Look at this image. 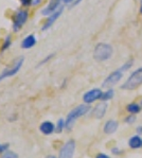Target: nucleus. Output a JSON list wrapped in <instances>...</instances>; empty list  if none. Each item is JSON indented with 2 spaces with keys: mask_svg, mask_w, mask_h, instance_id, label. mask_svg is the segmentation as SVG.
<instances>
[{
  "mask_svg": "<svg viewBox=\"0 0 142 158\" xmlns=\"http://www.w3.org/2000/svg\"><path fill=\"white\" fill-rule=\"evenodd\" d=\"M91 110L89 104H80V105L75 106L73 109L68 113L67 117H66V130L70 131L73 127L74 123L77 122V120L81 117H84L85 115H87L89 111Z\"/></svg>",
  "mask_w": 142,
  "mask_h": 158,
  "instance_id": "1",
  "label": "nucleus"
},
{
  "mask_svg": "<svg viewBox=\"0 0 142 158\" xmlns=\"http://www.w3.org/2000/svg\"><path fill=\"white\" fill-rule=\"evenodd\" d=\"M114 54V48L111 44L99 43L94 49V58L97 62H106Z\"/></svg>",
  "mask_w": 142,
  "mask_h": 158,
  "instance_id": "2",
  "label": "nucleus"
},
{
  "mask_svg": "<svg viewBox=\"0 0 142 158\" xmlns=\"http://www.w3.org/2000/svg\"><path fill=\"white\" fill-rule=\"evenodd\" d=\"M142 85V67H139L131 73L128 79L125 81V83L121 86V89L123 90H135Z\"/></svg>",
  "mask_w": 142,
  "mask_h": 158,
  "instance_id": "3",
  "label": "nucleus"
},
{
  "mask_svg": "<svg viewBox=\"0 0 142 158\" xmlns=\"http://www.w3.org/2000/svg\"><path fill=\"white\" fill-rule=\"evenodd\" d=\"M23 63H24V57L23 56L17 57L11 66L6 67V69L2 70V71L0 72V82H2L3 80L9 79V77H14V75H16L19 71H20Z\"/></svg>",
  "mask_w": 142,
  "mask_h": 158,
  "instance_id": "4",
  "label": "nucleus"
},
{
  "mask_svg": "<svg viewBox=\"0 0 142 158\" xmlns=\"http://www.w3.org/2000/svg\"><path fill=\"white\" fill-rule=\"evenodd\" d=\"M29 19V12L27 10L20 9L17 10L13 15V21H12V30L13 32H19L23 29L24 23Z\"/></svg>",
  "mask_w": 142,
  "mask_h": 158,
  "instance_id": "5",
  "label": "nucleus"
},
{
  "mask_svg": "<svg viewBox=\"0 0 142 158\" xmlns=\"http://www.w3.org/2000/svg\"><path fill=\"white\" fill-rule=\"evenodd\" d=\"M122 77H123V72L120 69L115 70L105 77V80L102 82V87L103 88H112L115 85L121 81Z\"/></svg>",
  "mask_w": 142,
  "mask_h": 158,
  "instance_id": "6",
  "label": "nucleus"
},
{
  "mask_svg": "<svg viewBox=\"0 0 142 158\" xmlns=\"http://www.w3.org/2000/svg\"><path fill=\"white\" fill-rule=\"evenodd\" d=\"M75 152V141L72 139L65 142L58 154V158H73Z\"/></svg>",
  "mask_w": 142,
  "mask_h": 158,
  "instance_id": "7",
  "label": "nucleus"
},
{
  "mask_svg": "<svg viewBox=\"0 0 142 158\" xmlns=\"http://www.w3.org/2000/svg\"><path fill=\"white\" fill-rule=\"evenodd\" d=\"M103 91L100 88H92L90 90H88L83 94V102L85 104H92L94 102L101 100Z\"/></svg>",
  "mask_w": 142,
  "mask_h": 158,
  "instance_id": "8",
  "label": "nucleus"
},
{
  "mask_svg": "<svg viewBox=\"0 0 142 158\" xmlns=\"http://www.w3.org/2000/svg\"><path fill=\"white\" fill-rule=\"evenodd\" d=\"M62 2H64V0H49V3L46 6V8L41 10V15L46 17L50 16L62 6Z\"/></svg>",
  "mask_w": 142,
  "mask_h": 158,
  "instance_id": "9",
  "label": "nucleus"
},
{
  "mask_svg": "<svg viewBox=\"0 0 142 158\" xmlns=\"http://www.w3.org/2000/svg\"><path fill=\"white\" fill-rule=\"evenodd\" d=\"M63 12H64V6H62L60 9L57 10V11L54 12L53 14H51L50 16H48L47 17V20L45 21V23H44L43 27H41V31H47V30H49V29H50L51 27L54 25L55 21L57 20L58 18H60L61 15L63 14Z\"/></svg>",
  "mask_w": 142,
  "mask_h": 158,
  "instance_id": "10",
  "label": "nucleus"
},
{
  "mask_svg": "<svg viewBox=\"0 0 142 158\" xmlns=\"http://www.w3.org/2000/svg\"><path fill=\"white\" fill-rule=\"evenodd\" d=\"M107 109H108V104L106 102H100L99 104L94 106V108L92 109V116L95 119H102L105 116Z\"/></svg>",
  "mask_w": 142,
  "mask_h": 158,
  "instance_id": "11",
  "label": "nucleus"
},
{
  "mask_svg": "<svg viewBox=\"0 0 142 158\" xmlns=\"http://www.w3.org/2000/svg\"><path fill=\"white\" fill-rule=\"evenodd\" d=\"M37 44V38L34 34H29L21 42V48L24 50H29L31 48H33L34 46Z\"/></svg>",
  "mask_w": 142,
  "mask_h": 158,
  "instance_id": "12",
  "label": "nucleus"
},
{
  "mask_svg": "<svg viewBox=\"0 0 142 158\" xmlns=\"http://www.w3.org/2000/svg\"><path fill=\"white\" fill-rule=\"evenodd\" d=\"M119 127V123L118 121L116 120H108L105 122L104 127H103V131L106 135H112L114 133L117 132Z\"/></svg>",
  "mask_w": 142,
  "mask_h": 158,
  "instance_id": "13",
  "label": "nucleus"
},
{
  "mask_svg": "<svg viewBox=\"0 0 142 158\" xmlns=\"http://www.w3.org/2000/svg\"><path fill=\"white\" fill-rule=\"evenodd\" d=\"M40 131L41 134H44L46 136L52 135L55 132V125L51 121H44L40 125Z\"/></svg>",
  "mask_w": 142,
  "mask_h": 158,
  "instance_id": "14",
  "label": "nucleus"
},
{
  "mask_svg": "<svg viewBox=\"0 0 142 158\" xmlns=\"http://www.w3.org/2000/svg\"><path fill=\"white\" fill-rule=\"evenodd\" d=\"M128 147L131 149H139L142 147V139L140 137V135H136V136H132L128 140Z\"/></svg>",
  "mask_w": 142,
  "mask_h": 158,
  "instance_id": "15",
  "label": "nucleus"
},
{
  "mask_svg": "<svg viewBox=\"0 0 142 158\" xmlns=\"http://www.w3.org/2000/svg\"><path fill=\"white\" fill-rule=\"evenodd\" d=\"M141 105L137 102H132V103L127 104L126 105V111L132 115H136V114H139L141 111Z\"/></svg>",
  "mask_w": 142,
  "mask_h": 158,
  "instance_id": "16",
  "label": "nucleus"
},
{
  "mask_svg": "<svg viewBox=\"0 0 142 158\" xmlns=\"http://www.w3.org/2000/svg\"><path fill=\"white\" fill-rule=\"evenodd\" d=\"M12 46V36L11 35H6L4 37L3 42H2V45L0 47V52L3 53L4 51H6L8 49H10V47Z\"/></svg>",
  "mask_w": 142,
  "mask_h": 158,
  "instance_id": "17",
  "label": "nucleus"
},
{
  "mask_svg": "<svg viewBox=\"0 0 142 158\" xmlns=\"http://www.w3.org/2000/svg\"><path fill=\"white\" fill-rule=\"evenodd\" d=\"M115 97V90L112 88H107L106 91H104L102 94V97H101V101L103 102H107L109 100H111L112 98Z\"/></svg>",
  "mask_w": 142,
  "mask_h": 158,
  "instance_id": "18",
  "label": "nucleus"
},
{
  "mask_svg": "<svg viewBox=\"0 0 142 158\" xmlns=\"http://www.w3.org/2000/svg\"><path fill=\"white\" fill-rule=\"evenodd\" d=\"M64 130H66V119L60 118L56 121L55 124V133L61 134Z\"/></svg>",
  "mask_w": 142,
  "mask_h": 158,
  "instance_id": "19",
  "label": "nucleus"
},
{
  "mask_svg": "<svg viewBox=\"0 0 142 158\" xmlns=\"http://www.w3.org/2000/svg\"><path fill=\"white\" fill-rule=\"evenodd\" d=\"M134 64H135V60H134V58H129V60H127L126 62L124 63V64L122 65V66L119 68V69L121 70V71L124 73V72L128 71V70L131 69V68L134 66Z\"/></svg>",
  "mask_w": 142,
  "mask_h": 158,
  "instance_id": "20",
  "label": "nucleus"
},
{
  "mask_svg": "<svg viewBox=\"0 0 142 158\" xmlns=\"http://www.w3.org/2000/svg\"><path fill=\"white\" fill-rule=\"evenodd\" d=\"M0 158H18V154L14 152V151L8 150L6 152H4L3 154L1 155V157Z\"/></svg>",
  "mask_w": 142,
  "mask_h": 158,
  "instance_id": "21",
  "label": "nucleus"
},
{
  "mask_svg": "<svg viewBox=\"0 0 142 158\" xmlns=\"http://www.w3.org/2000/svg\"><path fill=\"white\" fill-rule=\"evenodd\" d=\"M54 57V53H51V54H49V55H47L45 58H43V60H40V64H38V67H40V66H43V65H45V64H47V63H49L50 62L52 58Z\"/></svg>",
  "mask_w": 142,
  "mask_h": 158,
  "instance_id": "22",
  "label": "nucleus"
},
{
  "mask_svg": "<svg viewBox=\"0 0 142 158\" xmlns=\"http://www.w3.org/2000/svg\"><path fill=\"white\" fill-rule=\"evenodd\" d=\"M137 121V118H136V116L135 115H129V116H127L125 119H124V122L127 123V124H134L135 122Z\"/></svg>",
  "mask_w": 142,
  "mask_h": 158,
  "instance_id": "23",
  "label": "nucleus"
},
{
  "mask_svg": "<svg viewBox=\"0 0 142 158\" xmlns=\"http://www.w3.org/2000/svg\"><path fill=\"white\" fill-rule=\"evenodd\" d=\"M10 144L9 143H0V155H2L4 152L9 150Z\"/></svg>",
  "mask_w": 142,
  "mask_h": 158,
  "instance_id": "24",
  "label": "nucleus"
},
{
  "mask_svg": "<svg viewBox=\"0 0 142 158\" xmlns=\"http://www.w3.org/2000/svg\"><path fill=\"white\" fill-rule=\"evenodd\" d=\"M20 4L24 8H29V6H32V3H33V0H19Z\"/></svg>",
  "mask_w": 142,
  "mask_h": 158,
  "instance_id": "25",
  "label": "nucleus"
},
{
  "mask_svg": "<svg viewBox=\"0 0 142 158\" xmlns=\"http://www.w3.org/2000/svg\"><path fill=\"white\" fill-rule=\"evenodd\" d=\"M95 158H111V157H109L108 155L104 154V153H99V154L95 156Z\"/></svg>",
  "mask_w": 142,
  "mask_h": 158,
  "instance_id": "26",
  "label": "nucleus"
},
{
  "mask_svg": "<svg viewBox=\"0 0 142 158\" xmlns=\"http://www.w3.org/2000/svg\"><path fill=\"white\" fill-rule=\"evenodd\" d=\"M41 2H43V0H33L32 6H40Z\"/></svg>",
  "mask_w": 142,
  "mask_h": 158,
  "instance_id": "27",
  "label": "nucleus"
},
{
  "mask_svg": "<svg viewBox=\"0 0 142 158\" xmlns=\"http://www.w3.org/2000/svg\"><path fill=\"white\" fill-rule=\"evenodd\" d=\"M111 153H112V154H115V155H119L120 153H121V151H120L118 148H112Z\"/></svg>",
  "mask_w": 142,
  "mask_h": 158,
  "instance_id": "28",
  "label": "nucleus"
},
{
  "mask_svg": "<svg viewBox=\"0 0 142 158\" xmlns=\"http://www.w3.org/2000/svg\"><path fill=\"white\" fill-rule=\"evenodd\" d=\"M82 1H83V0H75V1L72 3V6H79V4H80Z\"/></svg>",
  "mask_w": 142,
  "mask_h": 158,
  "instance_id": "29",
  "label": "nucleus"
},
{
  "mask_svg": "<svg viewBox=\"0 0 142 158\" xmlns=\"http://www.w3.org/2000/svg\"><path fill=\"white\" fill-rule=\"evenodd\" d=\"M137 134L142 136V126H138V127H137Z\"/></svg>",
  "mask_w": 142,
  "mask_h": 158,
  "instance_id": "30",
  "label": "nucleus"
},
{
  "mask_svg": "<svg viewBox=\"0 0 142 158\" xmlns=\"http://www.w3.org/2000/svg\"><path fill=\"white\" fill-rule=\"evenodd\" d=\"M75 0H64V3L65 4H72Z\"/></svg>",
  "mask_w": 142,
  "mask_h": 158,
  "instance_id": "31",
  "label": "nucleus"
},
{
  "mask_svg": "<svg viewBox=\"0 0 142 158\" xmlns=\"http://www.w3.org/2000/svg\"><path fill=\"white\" fill-rule=\"evenodd\" d=\"M139 13L142 14V0H140V9H139Z\"/></svg>",
  "mask_w": 142,
  "mask_h": 158,
  "instance_id": "32",
  "label": "nucleus"
},
{
  "mask_svg": "<svg viewBox=\"0 0 142 158\" xmlns=\"http://www.w3.org/2000/svg\"><path fill=\"white\" fill-rule=\"evenodd\" d=\"M46 158H57V157L54 156V155H48V156L46 157Z\"/></svg>",
  "mask_w": 142,
  "mask_h": 158,
  "instance_id": "33",
  "label": "nucleus"
},
{
  "mask_svg": "<svg viewBox=\"0 0 142 158\" xmlns=\"http://www.w3.org/2000/svg\"><path fill=\"white\" fill-rule=\"evenodd\" d=\"M139 104H140V105H141V107H142V99L140 100V102H139Z\"/></svg>",
  "mask_w": 142,
  "mask_h": 158,
  "instance_id": "34",
  "label": "nucleus"
}]
</instances>
